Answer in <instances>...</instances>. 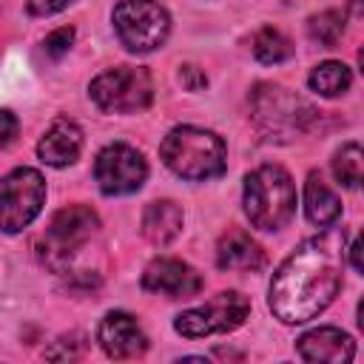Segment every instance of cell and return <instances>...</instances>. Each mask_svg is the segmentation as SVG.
<instances>
[{"label":"cell","instance_id":"cell-3","mask_svg":"<svg viewBox=\"0 0 364 364\" xmlns=\"http://www.w3.org/2000/svg\"><path fill=\"white\" fill-rule=\"evenodd\" d=\"M242 205L253 228L282 230L296 213V185L282 165H259L245 176Z\"/></svg>","mask_w":364,"mask_h":364},{"label":"cell","instance_id":"cell-19","mask_svg":"<svg viewBox=\"0 0 364 364\" xmlns=\"http://www.w3.org/2000/svg\"><path fill=\"white\" fill-rule=\"evenodd\" d=\"M250 48H253V57L259 63H264V65H279V63H284V60L293 57V43L279 28H273V26L259 28L253 34Z\"/></svg>","mask_w":364,"mask_h":364},{"label":"cell","instance_id":"cell-23","mask_svg":"<svg viewBox=\"0 0 364 364\" xmlns=\"http://www.w3.org/2000/svg\"><path fill=\"white\" fill-rule=\"evenodd\" d=\"M71 3L74 0H28L26 6H28V14H34V17H51L63 9H68Z\"/></svg>","mask_w":364,"mask_h":364},{"label":"cell","instance_id":"cell-12","mask_svg":"<svg viewBox=\"0 0 364 364\" xmlns=\"http://www.w3.org/2000/svg\"><path fill=\"white\" fill-rule=\"evenodd\" d=\"M97 341L108 358H139L148 350V336L139 321L125 310H111L102 316L97 327Z\"/></svg>","mask_w":364,"mask_h":364},{"label":"cell","instance_id":"cell-25","mask_svg":"<svg viewBox=\"0 0 364 364\" xmlns=\"http://www.w3.org/2000/svg\"><path fill=\"white\" fill-rule=\"evenodd\" d=\"M179 80L185 82L188 91H199V88L208 85V77H205L196 65H182V68H179Z\"/></svg>","mask_w":364,"mask_h":364},{"label":"cell","instance_id":"cell-17","mask_svg":"<svg viewBox=\"0 0 364 364\" xmlns=\"http://www.w3.org/2000/svg\"><path fill=\"white\" fill-rule=\"evenodd\" d=\"M304 213L316 228H330L341 216V199L316 171L304 182Z\"/></svg>","mask_w":364,"mask_h":364},{"label":"cell","instance_id":"cell-21","mask_svg":"<svg viewBox=\"0 0 364 364\" xmlns=\"http://www.w3.org/2000/svg\"><path fill=\"white\" fill-rule=\"evenodd\" d=\"M364 173V156H361V145L358 142H347L336 151L333 156V176L338 185L344 188H355L361 182Z\"/></svg>","mask_w":364,"mask_h":364},{"label":"cell","instance_id":"cell-8","mask_svg":"<svg viewBox=\"0 0 364 364\" xmlns=\"http://www.w3.org/2000/svg\"><path fill=\"white\" fill-rule=\"evenodd\" d=\"M247 316H250V301L239 290H225L199 307L182 310L173 318V330L185 338H208V336L233 333L236 327L245 324Z\"/></svg>","mask_w":364,"mask_h":364},{"label":"cell","instance_id":"cell-15","mask_svg":"<svg viewBox=\"0 0 364 364\" xmlns=\"http://www.w3.org/2000/svg\"><path fill=\"white\" fill-rule=\"evenodd\" d=\"M216 264L222 270H239V273L259 270L264 264V250L256 245V239H250V233L233 228L216 245Z\"/></svg>","mask_w":364,"mask_h":364},{"label":"cell","instance_id":"cell-18","mask_svg":"<svg viewBox=\"0 0 364 364\" xmlns=\"http://www.w3.org/2000/svg\"><path fill=\"white\" fill-rule=\"evenodd\" d=\"M307 85H310V91H316L318 97L333 100V97H341V94L353 85V71H350L344 63H338V60H327V63H318V65L310 71Z\"/></svg>","mask_w":364,"mask_h":364},{"label":"cell","instance_id":"cell-24","mask_svg":"<svg viewBox=\"0 0 364 364\" xmlns=\"http://www.w3.org/2000/svg\"><path fill=\"white\" fill-rule=\"evenodd\" d=\"M17 128H20L17 117L9 108H0V148H6L17 136Z\"/></svg>","mask_w":364,"mask_h":364},{"label":"cell","instance_id":"cell-11","mask_svg":"<svg viewBox=\"0 0 364 364\" xmlns=\"http://www.w3.org/2000/svg\"><path fill=\"white\" fill-rule=\"evenodd\" d=\"M142 287L148 293H159L168 299H188L202 290V276L188 262L173 256L154 259L142 273Z\"/></svg>","mask_w":364,"mask_h":364},{"label":"cell","instance_id":"cell-7","mask_svg":"<svg viewBox=\"0 0 364 364\" xmlns=\"http://www.w3.org/2000/svg\"><path fill=\"white\" fill-rule=\"evenodd\" d=\"M46 205V179L37 168H14L0 179V230L20 233Z\"/></svg>","mask_w":364,"mask_h":364},{"label":"cell","instance_id":"cell-14","mask_svg":"<svg viewBox=\"0 0 364 364\" xmlns=\"http://www.w3.org/2000/svg\"><path fill=\"white\" fill-rule=\"evenodd\" d=\"M80 151H82V128L74 119H65V117L54 119L37 142L40 162H46L51 168H65V165L77 162Z\"/></svg>","mask_w":364,"mask_h":364},{"label":"cell","instance_id":"cell-1","mask_svg":"<svg viewBox=\"0 0 364 364\" xmlns=\"http://www.w3.org/2000/svg\"><path fill=\"white\" fill-rule=\"evenodd\" d=\"M347 259V230L321 228L304 239L273 273L267 304L282 324H304L324 313L341 290Z\"/></svg>","mask_w":364,"mask_h":364},{"label":"cell","instance_id":"cell-9","mask_svg":"<svg viewBox=\"0 0 364 364\" xmlns=\"http://www.w3.org/2000/svg\"><path fill=\"white\" fill-rule=\"evenodd\" d=\"M97 230H100V216L88 205H68L57 210L43 236V250H40L43 262L54 270L65 267L77 253V247H82Z\"/></svg>","mask_w":364,"mask_h":364},{"label":"cell","instance_id":"cell-5","mask_svg":"<svg viewBox=\"0 0 364 364\" xmlns=\"http://www.w3.org/2000/svg\"><path fill=\"white\" fill-rule=\"evenodd\" d=\"M88 97L105 114H136L154 100V80L139 65H117L97 74L88 85Z\"/></svg>","mask_w":364,"mask_h":364},{"label":"cell","instance_id":"cell-4","mask_svg":"<svg viewBox=\"0 0 364 364\" xmlns=\"http://www.w3.org/2000/svg\"><path fill=\"white\" fill-rule=\"evenodd\" d=\"M250 117L264 139L290 142L313 125L316 111L290 88L276 82H259L250 94Z\"/></svg>","mask_w":364,"mask_h":364},{"label":"cell","instance_id":"cell-26","mask_svg":"<svg viewBox=\"0 0 364 364\" xmlns=\"http://www.w3.org/2000/svg\"><path fill=\"white\" fill-rule=\"evenodd\" d=\"M347 253H350V264H353L355 270H361V256H358V253H361V245H358V242H353V245L347 247Z\"/></svg>","mask_w":364,"mask_h":364},{"label":"cell","instance_id":"cell-20","mask_svg":"<svg viewBox=\"0 0 364 364\" xmlns=\"http://www.w3.org/2000/svg\"><path fill=\"white\" fill-rule=\"evenodd\" d=\"M347 31V17L344 11H336V9H327V11H318L307 20V34L313 43H318L321 48H333L341 43Z\"/></svg>","mask_w":364,"mask_h":364},{"label":"cell","instance_id":"cell-6","mask_svg":"<svg viewBox=\"0 0 364 364\" xmlns=\"http://www.w3.org/2000/svg\"><path fill=\"white\" fill-rule=\"evenodd\" d=\"M111 20L119 43L134 54L159 48L171 34V14L156 0H119Z\"/></svg>","mask_w":364,"mask_h":364},{"label":"cell","instance_id":"cell-2","mask_svg":"<svg viewBox=\"0 0 364 364\" xmlns=\"http://www.w3.org/2000/svg\"><path fill=\"white\" fill-rule=\"evenodd\" d=\"M159 156L168 171L191 182L222 176L228 168V148L222 136L208 128H196V125L171 128L159 145Z\"/></svg>","mask_w":364,"mask_h":364},{"label":"cell","instance_id":"cell-22","mask_svg":"<svg viewBox=\"0 0 364 364\" xmlns=\"http://www.w3.org/2000/svg\"><path fill=\"white\" fill-rule=\"evenodd\" d=\"M71 43H74V28H71V26H60V28H54V31L43 40V51H46L48 57L60 60L63 54H68Z\"/></svg>","mask_w":364,"mask_h":364},{"label":"cell","instance_id":"cell-13","mask_svg":"<svg viewBox=\"0 0 364 364\" xmlns=\"http://www.w3.org/2000/svg\"><path fill=\"white\" fill-rule=\"evenodd\" d=\"M296 353L304 361H330V364H344L355 355V341L350 333L341 327H316L304 333L296 341Z\"/></svg>","mask_w":364,"mask_h":364},{"label":"cell","instance_id":"cell-10","mask_svg":"<svg viewBox=\"0 0 364 364\" xmlns=\"http://www.w3.org/2000/svg\"><path fill=\"white\" fill-rule=\"evenodd\" d=\"M94 179L105 196H128L148 179V162L134 145L111 142L94 159Z\"/></svg>","mask_w":364,"mask_h":364},{"label":"cell","instance_id":"cell-16","mask_svg":"<svg viewBox=\"0 0 364 364\" xmlns=\"http://www.w3.org/2000/svg\"><path fill=\"white\" fill-rule=\"evenodd\" d=\"M182 225H185L182 208L173 199H156L142 210V228L139 230L151 245L165 247L182 233Z\"/></svg>","mask_w":364,"mask_h":364}]
</instances>
